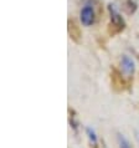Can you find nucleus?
<instances>
[{
    "label": "nucleus",
    "instance_id": "nucleus-5",
    "mask_svg": "<svg viewBox=\"0 0 139 148\" xmlns=\"http://www.w3.org/2000/svg\"><path fill=\"white\" fill-rule=\"evenodd\" d=\"M118 145H119V148H130L129 142L123 134H118Z\"/></svg>",
    "mask_w": 139,
    "mask_h": 148
},
{
    "label": "nucleus",
    "instance_id": "nucleus-3",
    "mask_svg": "<svg viewBox=\"0 0 139 148\" xmlns=\"http://www.w3.org/2000/svg\"><path fill=\"white\" fill-rule=\"evenodd\" d=\"M109 14H111V20H112V23L114 24V25H117V26H122L123 27L124 26V21H123V19H122V16L119 15V13L117 11V9L114 8L113 5H109Z\"/></svg>",
    "mask_w": 139,
    "mask_h": 148
},
{
    "label": "nucleus",
    "instance_id": "nucleus-4",
    "mask_svg": "<svg viewBox=\"0 0 139 148\" xmlns=\"http://www.w3.org/2000/svg\"><path fill=\"white\" fill-rule=\"evenodd\" d=\"M86 133H87V136H88L89 142H91L95 147H97V145H98V139H97V136H96L95 130L91 128V127H87V128H86Z\"/></svg>",
    "mask_w": 139,
    "mask_h": 148
},
{
    "label": "nucleus",
    "instance_id": "nucleus-1",
    "mask_svg": "<svg viewBox=\"0 0 139 148\" xmlns=\"http://www.w3.org/2000/svg\"><path fill=\"white\" fill-rule=\"evenodd\" d=\"M80 19L84 26H91L95 23V10H93V8L91 5L83 6L80 13Z\"/></svg>",
    "mask_w": 139,
    "mask_h": 148
},
{
    "label": "nucleus",
    "instance_id": "nucleus-2",
    "mask_svg": "<svg viewBox=\"0 0 139 148\" xmlns=\"http://www.w3.org/2000/svg\"><path fill=\"white\" fill-rule=\"evenodd\" d=\"M121 67H122V71L127 76H132L134 73V70H136V64H134L132 57H129L128 55H123L121 60Z\"/></svg>",
    "mask_w": 139,
    "mask_h": 148
}]
</instances>
